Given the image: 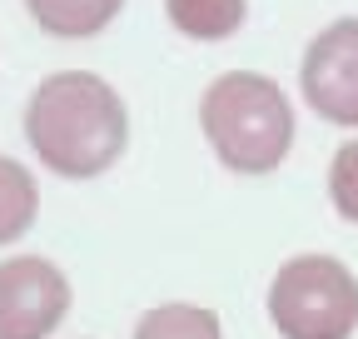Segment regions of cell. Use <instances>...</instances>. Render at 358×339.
<instances>
[{"mask_svg": "<svg viewBox=\"0 0 358 339\" xmlns=\"http://www.w3.org/2000/svg\"><path fill=\"white\" fill-rule=\"evenodd\" d=\"M25 145L60 180H95L129 145V110L95 70L45 75L25 100Z\"/></svg>", "mask_w": 358, "mask_h": 339, "instance_id": "1", "label": "cell"}, {"mask_svg": "<svg viewBox=\"0 0 358 339\" xmlns=\"http://www.w3.org/2000/svg\"><path fill=\"white\" fill-rule=\"evenodd\" d=\"M199 130L214 160L234 175H274L294 150V105L279 80L259 70H224L199 100Z\"/></svg>", "mask_w": 358, "mask_h": 339, "instance_id": "2", "label": "cell"}, {"mask_svg": "<svg viewBox=\"0 0 358 339\" xmlns=\"http://www.w3.org/2000/svg\"><path fill=\"white\" fill-rule=\"evenodd\" d=\"M268 324L279 339H353L358 275L334 254H294L268 279Z\"/></svg>", "mask_w": 358, "mask_h": 339, "instance_id": "3", "label": "cell"}, {"mask_svg": "<svg viewBox=\"0 0 358 339\" xmlns=\"http://www.w3.org/2000/svg\"><path fill=\"white\" fill-rule=\"evenodd\" d=\"M299 90L319 120L358 130V15L334 20L308 40L299 60Z\"/></svg>", "mask_w": 358, "mask_h": 339, "instance_id": "4", "label": "cell"}, {"mask_svg": "<svg viewBox=\"0 0 358 339\" xmlns=\"http://www.w3.org/2000/svg\"><path fill=\"white\" fill-rule=\"evenodd\" d=\"M70 314V279L45 254L0 265V339H50Z\"/></svg>", "mask_w": 358, "mask_h": 339, "instance_id": "5", "label": "cell"}, {"mask_svg": "<svg viewBox=\"0 0 358 339\" xmlns=\"http://www.w3.org/2000/svg\"><path fill=\"white\" fill-rule=\"evenodd\" d=\"M25 11L45 35L85 40V35H100L124 11V0H25Z\"/></svg>", "mask_w": 358, "mask_h": 339, "instance_id": "6", "label": "cell"}, {"mask_svg": "<svg viewBox=\"0 0 358 339\" xmlns=\"http://www.w3.org/2000/svg\"><path fill=\"white\" fill-rule=\"evenodd\" d=\"M164 15L189 40H229L249 15V0H164Z\"/></svg>", "mask_w": 358, "mask_h": 339, "instance_id": "7", "label": "cell"}, {"mask_svg": "<svg viewBox=\"0 0 358 339\" xmlns=\"http://www.w3.org/2000/svg\"><path fill=\"white\" fill-rule=\"evenodd\" d=\"M35 209H40L35 175H30L20 160L0 155V244H15L35 225Z\"/></svg>", "mask_w": 358, "mask_h": 339, "instance_id": "8", "label": "cell"}, {"mask_svg": "<svg viewBox=\"0 0 358 339\" xmlns=\"http://www.w3.org/2000/svg\"><path fill=\"white\" fill-rule=\"evenodd\" d=\"M134 339H224V324L214 310L204 305H155L140 314V324H134Z\"/></svg>", "mask_w": 358, "mask_h": 339, "instance_id": "9", "label": "cell"}, {"mask_svg": "<svg viewBox=\"0 0 358 339\" xmlns=\"http://www.w3.org/2000/svg\"><path fill=\"white\" fill-rule=\"evenodd\" d=\"M329 200L338 209V220L358 225V140H343L329 165Z\"/></svg>", "mask_w": 358, "mask_h": 339, "instance_id": "10", "label": "cell"}]
</instances>
